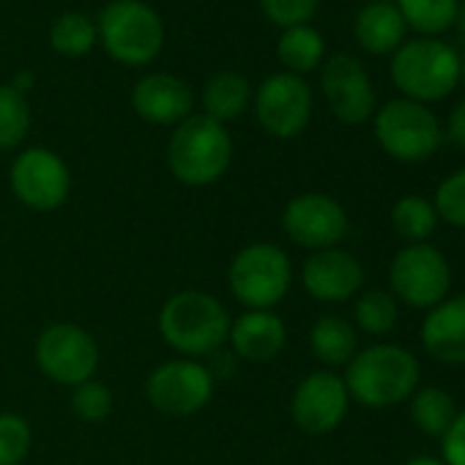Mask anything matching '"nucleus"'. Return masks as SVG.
Segmentation results:
<instances>
[{
  "instance_id": "obj_38",
  "label": "nucleus",
  "mask_w": 465,
  "mask_h": 465,
  "mask_svg": "<svg viewBox=\"0 0 465 465\" xmlns=\"http://www.w3.org/2000/svg\"><path fill=\"white\" fill-rule=\"evenodd\" d=\"M460 80H462V85H465V58H460Z\"/></svg>"
},
{
  "instance_id": "obj_15",
  "label": "nucleus",
  "mask_w": 465,
  "mask_h": 465,
  "mask_svg": "<svg viewBox=\"0 0 465 465\" xmlns=\"http://www.w3.org/2000/svg\"><path fill=\"white\" fill-rule=\"evenodd\" d=\"M321 88L334 118L348 126H359L370 121V115L375 113L372 80L361 66V61H356L353 55L340 53L329 58L321 72Z\"/></svg>"
},
{
  "instance_id": "obj_36",
  "label": "nucleus",
  "mask_w": 465,
  "mask_h": 465,
  "mask_svg": "<svg viewBox=\"0 0 465 465\" xmlns=\"http://www.w3.org/2000/svg\"><path fill=\"white\" fill-rule=\"evenodd\" d=\"M402 465H443V460H438V457H430V454H419V457H411V460H405Z\"/></svg>"
},
{
  "instance_id": "obj_31",
  "label": "nucleus",
  "mask_w": 465,
  "mask_h": 465,
  "mask_svg": "<svg viewBox=\"0 0 465 465\" xmlns=\"http://www.w3.org/2000/svg\"><path fill=\"white\" fill-rule=\"evenodd\" d=\"M113 405H115V400H113L110 386L102 383V381H96V378L83 381V383L74 386V391H72V411H74L83 421H88V424L104 421V419L113 413Z\"/></svg>"
},
{
  "instance_id": "obj_2",
  "label": "nucleus",
  "mask_w": 465,
  "mask_h": 465,
  "mask_svg": "<svg viewBox=\"0 0 465 465\" xmlns=\"http://www.w3.org/2000/svg\"><path fill=\"white\" fill-rule=\"evenodd\" d=\"M230 323L222 302L203 291H178L159 310V334L183 359L216 353L227 342Z\"/></svg>"
},
{
  "instance_id": "obj_17",
  "label": "nucleus",
  "mask_w": 465,
  "mask_h": 465,
  "mask_svg": "<svg viewBox=\"0 0 465 465\" xmlns=\"http://www.w3.org/2000/svg\"><path fill=\"white\" fill-rule=\"evenodd\" d=\"M134 113L153 126H178L192 115L194 94L186 80L170 72H151L132 88Z\"/></svg>"
},
{
  "instance_id": "obj_18",
  "label": "nucleus",
  "mask_w": 465,
  "mask_h": 465,
  "mask_svg": "<svg viewBox=\"0 0 465 465\" xmlns=\"http://www.w3.org/2000/svg\"><path fill=\"white\" fill-rule=\"evenodd\" d=\"M227 342L244 361H274L288 345V326L272 310H247L230 323Z\"/></svg>"
},
{
  "instance_id": "obj_35",
  "label": "nucleus",
  "mask_w": 465,
  "mask_h": 465,
  "mask_svg": "<svg viewBox=\"0 0 465 465\" xmlns=\"http://www.w3.org/2000/svg\"><path fill=\"white\" fill-rule=\"evenodd\" d=\"M443 134H446V140L451 145H457L460 151H465V99H460L451 107V113L446 118V132Z\"/></svg>"
},
{
  "instance_id": "obj_33",
  "label": "nucleus",
  "mask_w": 465,
  "mask_h": 465,
  "mask_svg": "<svg viewBox=\"0 0 465 465\" xmlns=\"http://www.w3.org/2000/svg\"><path fill=\"white\" fill-rule=\"evenodd\" d=\"M318 6H321V0H261L266 20L280 25L282 31L296 28V25H310Z\"/></svg>"
},
{
  "instance_id": "obj_8",
  "label": "nucleus",
  "mask_w": 465,
  "mask_h": 465,
  "mask_svg": "<svg viewBox=\"0 0 465 465\" xmlns=\"http://www.w3.org/2000/svg\"><path fill=\"white\" fill-rule=\"evenodd\" d=\"M389 293L413 307H438L451 288V266L432 244H405L389 263Z\"/></svg>"
},
{
  "instance_id": "obj_23",
  "label": "nucleus",
  "mask_w": 465,
  "mask_h": 465,
  "mask_svg": "<svg viewBox=\"0 0 465 465\" xmlns=\"http://www.w3.org/2000/svg\"><path fill=\"white\" fill-rule=\"evenodd\" d=\"M326 55V42L321 36V31H315L312 25H296V28H285L280 42H277V58L285 66V72L291 74H310L321 66Z\"/></svg>"
},
{
  "instance_id": "obj_22",
  "label": "nucleus",
  "mask_w": 465,
  "mask_h": 465,
  "mask_svg": "<svg viewBox=\"0 0 465 465\" xmlns=\"http://www.w3.org/2000/svg\"><path fill=\"white\" fill-rule=\"evenodd\" d=\"M310 351L329 370L345 367L359 351V331L340 315H323L310 329Z\"/></svg>"
},
{
  "instance_id": "obj_27",
  "label": "nucleus",
  "mask_w": 465,
  "mask_h": 465,
  "mask_svg": "<svg viewBox=\"0 0 465 465\" xmlns=\"http://www.w3.org/2000/svg\"><path fill=\"white\" fill-rule=\"evenodd\" d=\"M96 42V23L83 12H66L50 28V47L64 58H83Z\"/></svg>"
},
{
  "instance_id": "obj_14",
  "label": "nucleus",
  "mask_w": 465,
  "mask_h": 465,
  "mask_svg": "<svg viewBox=\"0 0 465 465\" xmlns=\"http://www.w3.org/2000/svg\"><path fill=\"white\" fill-rule=\"evenodd\" d=\"M351 408V394L345 389L342 375L331 370L310 372L291 397V416L296 427L307 435H329L334 432Z\"/></svg>"
},
{
  "instance_id": "obj_26",
  "label": "nucleus",
  "mask_w": 465,
  "mask_h": 465,
  "mask_svg": "<svg viewBox=\"0 0 465 465\" xmlns=\"http://www.w3.org/2000/svg\"><path fill=\"white\" fill-rule=\"evenodd\" d=\"M400 323V302L389 291H364L353 304V326L367 337H386Z\"/></svg>"
},
{
  "instance_id": "obj_30",
  "label": "nucleus",
  "mask_w": 465,
  "mask_h": 465,
  "mask_svg": "<svg viewBox=\"0 0 465 465\" xmlns=\"http://www.w3.org/2000/svg\"><path fill=\"white\" fill-rule=\"evenodd\" d=\"M34 446V430L25 416L4 411L0 413V465H23Z\"/></svg>"
},
{
  "instance_id": "obj_12",
  "label": "nucleus",
  "mask_w": 465,
  "mask_h": 465,
  "mask_svg": "<svg viewBox=\"0 0 465 465\" xmlns=\"http://www.w3.org/2000/svg\"><path fill=\"white\" fill-rule=\"evenodd\" d=\"M15 197L31 211H55L72 192V173L66 162L50 148H25L15 156L9 170Z\"/></svg>"
},
{
  "instance_id": "obj_32",
  "label": "nucleus",
  "mask_w": 465,
  "mask_h": 465,
  "mask_svg": "<svg viewBox=\"0 0 465 465\" xmlns=\"http://www.w3.org/2000/svg\"><path fill=\"white\" fill-rule=\"evenodd\" d=\"M432 205L438 211V219L465 230V167H460L457 173L446 175L432 197Z\"/></svg>"
},
{
  "instance_id": "obj_40",
  "label": "nucleus",
  "mask_w": 465,
  "mask_h": 465,
  "mask_svg": "<svg viewBox=\"0 0 465 465\" xmlns=\"http://www.w3.org/2000/svg\"><path fill=\"white\" fill-rule=\"evenodd\" d=\"M462 250H465V244H462Z\"/></svg>"
},
{
  "instance_id": "obj_7",
  "label": "nucleus",
  "mask_w": 465,
  "mask_h": 465,
  "mask_svg": "<svg viewBox=\"0 0 465 465\" xmlns=\"http://www.w3.org/2000/svg\"><path fill=\"white\" fill-rule=\"evenodd\" d=\"M375 140L397 162H424L443 140V129L427 104L391 99L375 113Z\"/></svg>"
},
{
  "instance_id": "obj_13",
  "label": "nucleus",
  "mask_w": 465,
  "mask_h": 465,
  "mask_svg": "<svg viewBox=\"0 0 465 465\" xmlns=\"http://www.w3.org/2000/svg\"><path fill=\"white\" fill-rule=\"evenodd\" d=\"M348 211L340 200L323 192L296 194L282 211L285 236L310 252L331 250L348 236Z\"/></svg>"
},
{
  "instance_id": "obj_39",
  "label": "nucleus",
  "mask_w": 465,
  "mask_h": 465,
  "mask_svg": "<svg viewBox=\"0 0 465 465\" xmlns=\"http://www.w3.org/2000/svg\"><path fill=\"white\" fill-rule=\"evenodd\" d=\"M378 4H391V0H378Z\"/></svg>"
},
{
  "instance_id": "obj_29",
  "label": "nucleus",
  "mask_w": 465,
  "mask_h": 465,
  "mask_svg": "<svg viewBox=\"0 0 465 465\" xmlns=\"http://www.w3.org/2000/svg\"><path fill=\"white\" fill-rule=\"evenodd\" d=\"M31 132L28 96L12 85H0V151H15Z\"/></svg>"
},
{
  "instance_id": "obj_37",
  "label": "nucleus",
  "mask_w": 465,
  "mask_h": 465,
  "mask_svg": "<svg viewBox=\"0 0 465 465\" xmlns=\"http://www.w3.org/2000/svg\"><path fill=\"white\" fill-rule=\"evenodd\" d=\"M454 25H457V31H460V36L465 39V4L457 9V20H454Z\"/></svg>"
},
{
  "instance_id": "obj_20",
  "label": "nucleus",
  "mask_w": 465,
  "mask_h": 465,
  "mask_svg": "<svg viewBox=\"0 0 465 465\" xmlns=\"http://www.w3.org/2000/svg\"><path fill=\"white\" fill-rule=\"evenodd\" d=\"M405 20L397 12L394 4H370L359 12L356 23H353V34L361 50L372 53V55H386L400 50L402 39H405Z\"/></svg>"
},
{
  "instance_id": "obj_25",
  "label": "nucleus",
  "mask_w": 465,
  "mask_h": 465,
  "mask_svg": "<svg viewBox=\"0 0 465 465\" xmlns=\"http://www.w3.org/2000/svg\"><path fill=\"white\" fill-rule=\"evenodd\" d=\"M457 416L454 397L440 386H421L411 394V419L419 432L440 438Z\"/></svg>"
},
{
  "instance_id": "obj_4",
  "label": "nucleus",
  "mask_w": 465,
  "mask_h": 465,
  "mask_svg": "<svg viewBox=\"0 0 465 465\" xmlns=\"http://www.w3.org/2000/svg\"><path fill=\"white\" fill-rule=\"evenodd\" d=\"M96 39L115 64L140 69L153 64L162 53L164 23L143 0H113L99 12Z\"/></svg>"
},
{
  "instance_id": "obj_19",
  "label": "nucleus",
  "mask_w": 465,
  "mask_h": 465,
  "mask_svg": "<svg viewBox=\"0 0 465 465\" xmlns=\"http://www.w3.org/2000/svg\"><path fill=\"white\" fill-rule=\"evenodd\" d=\"M421 348L443 364H465V293L446 296L421 321Z\"/></svg>"
},
{
  "instance_id": "obj_34",
  "label": "nucleus",
  "mask_w": 465,
  "mask_h": 465,
  "mask_svg": "<svg viewBox=\"0 0 465 465\" xmlns=\"http://www.w3.org/2000/svg\"><path fill=\"white\" fill-rule=\"evenodd\" d=\"M443 465H465V411H457L449 430L440 435Z\"/></svg>"
},
{
  "instance_id": "obj_1",
  "label": "nucleus",
  "mask_w": 465,
  "mask_h": 465,
  "mask_svg": "<svg viewBox=\"0 0 465 465\" xmlns=\"http://www.w3.org/2000/svg\"><path fill=\"white\" fill-rule=\"evenodd\" d=\"M419 359L397 342H375L345 364V389L351 402L381 411L394 408L419 389Z\"/></svg>"
},
{
  "instance_id": "obj_10",
  "label": "nucleus",
  "mask_w": 465,
  "mask_h": 465,
  "mask_svg": "<svg viewBox=\"0 0 465 465\" xmlns=\"http://www.w3.org/2000/svg\"><path fill=\"white\" fill-rule=\"evenodd\" d=\"M252 107L261 129L277 140L299 137L312 118V88L304 77L277 72L252 94Z\"/></svg>"
},
{
  "instance_id": "obj_3",
  "label": "nucleus",
  "mask_w": 465,
  "mask_h": 465,
  "mask_svg": "<svg viewBox=\"0 0 465 465\" xmlns=\"http://www.w3.org/2000/svg\"><path fill=\"white\" fill-rule=\"evenodd\" d=\"M232 162V137L224 124L208 115L181 121L167 143V167L183 186L216 183Z\"/></svg>"
},
{
  "instance_id": "obj_28",
  "label": "nucleus",
  "mask_w": 465,
  "mask_h": 465,
  "mask_svg": "<svg viewBox=\"0 0 465 465\" xmlns=\"http://www.w3.org/2000/svg\"><path fill=\"white\" fill-rule=\"evenodd\" d=\"M457 0H397V12L405 25L427 39L449 31L457 20Z\"/></svg>"
},
{
  "instance_id": "obj_21",
  "label": "nucleus",
  "mask_w": 465,
  "mask_h": 465,
  "mask_svg": "<svg viewBox=\"0 0 465 465\" xmlns=\"http://www.w3.org/2000/svg\"><path fill=\"white\" fill-rule=\"evenodd\" d=\"M200 102H203V115H208L219 124L236 121L252 104L250 80L239 72H216L203 85Z\"/></svg>"
},
{
  "instance_id": "obj_24",
  "label": "nucleus",
  "mask_w": 465,
  "mask_h": 465,
  "mask_svg": "<svg viewBox=\"0 0 465 465\" xmlns=\"http://www.w3.org/2000/svg\"><path fill=\"white\" fill-rule=\"evenodd\" d=\"M438 211L424 194H405L391 208V227L405 244H427L438 230Z\"/></svg>"
},
{
  "instance_id": "obj_9",
  "label": "nucleus",
  "mask_w": 465,
  "mask_h": 465,
  "mask_svg": "<svg viewBox=\"0 0 465 465\" xmlns=\"http://www.w3.org/2000/svg\"><path fill=\"white\" fill-rule=\"evenodd\" d=\"M36 364L42 375L61 386H80L99 370V345L77 323H53L36 340Z\"/></svg>"
},
{
  "instance_id": "obj_5",
  "label": "nucleus",
  "mask_w": 465,
  "mask_h": 465,
  "mask_svg": "<svg viewBox=\"0 0 465 465\" xmlns=\"http://www.w3.org/2000/svg\"><path fill=\"white\" fill-rule=\"evenodd\" d=\"M391 80L411 102H440L460 83V55L440 39H413L394 50Z\"/></svg>"
},
{
  "instance_id": "obj_11",
  "label": "nucleus",
  "mask_w": 465,
  "mask_h": 465,
  "mask_svg": "<svg viewBox=\"0 0 465 465\" xmlns=\"http://www.w3.org/2000/svg\"><path fill=\"white\" fill-rule=\"evenodd\" d=\"M148 402L167 416H192L213 397V372L197 359H170L145 378Z\"/></svg>"
},
{
  "instance_id": "obj_6",
  "label": "nucleus",
  "mask_w": 465,
  "mask_h": 465,
  "mask_svg": "<svg viewBox=\"0 0 465 465\" xmlns=\"http://www.w3.org/2000/svg\"><path fill=\"white\" fill-rule=\"evenodd\" d=\"M293 282V266L282 247L255 242L236 252L227 269L230 293L247 310L277 307Z\"/></svg>"
},
{
  "instance_id": "obj_16",
  "label": "nucleus",
  "mask_w": 465,
  "mask_h": 465,
  "mask_svg": "<svg viewBox=\"0 0 465 465\" xmlns=\"http://www.w3.org/2000/svg\"><path fill=\"white\" fill-rule=\"evenodd\" d=\"M302 285L321 304H342L361 293L364 266L348 250H318L302 266Z\"/></svg>"
}]
</instances>
